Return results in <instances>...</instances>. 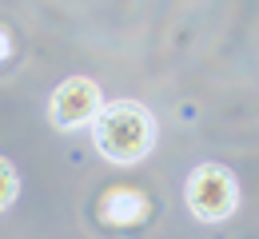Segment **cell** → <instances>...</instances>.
I'll list each match as a JSON object with an SVG mask.
<instances>
[{
    "label": "cell",
    "instance_id": "cell-1",
    "mask_svg": "<svg viewBox=\"0 0 259 239\" xmlns=\"http://www.w3.org/2000/svg\"><path fill=\"white\" fill-rule=\"evenodd\" d=\"M92 139L96 152L108 156L112 164H136L152 152L156 144V124L148 116V108L136 100H116L104 104L92 120Z\"/></svg>",
    "mask_w": 259,
    "mask_h": 239
},
{
    "label": "cell",
    "instance_id": "cell-2",
    "mask_svg": "<svg viewBox=\"0 0 259 239\" xmlns=\"http://www.w3.org/2000/svg\"><path fill=\"white\" fill-rule=\"evenodd\" d=\"M184 196H188V207H192L195 219L220 223V219H227V215L235 211V204H239V183H235V175H231L224 164H199V168L188 175Z\"/></svg>",
    "mask_w": 259,
    "mask_h": 239
},
{
    "label": "cell",
    "instance_id": "cell-3",
    "mask_svg": "<svg viewBox=\"0 0 259 239\" xmlns=\"http://www.w3.org/2000/svg\"><path fill=\"white\" fill-rule=\"evenodd\" d=\"M100 108H104L100 84H96V80H88V76H72V80H64V84L52 92L48 116H52V124H56V128L72 132V128L92 124Z\"/></svg>",
    "mask_w": 259,
    "mask_h": 239
},
{
    "label": "cell",
    "instance_id": "cell-4",
    "mask_svg": "<svg viewBox=\"0 0 259 239\" xmlns=\"http://www.w3.org/2000/svg\"><path fill=\"white\" fill-rule=\"evenodd\" d=\"M144 215H148V196L136 192V187H112L100 200V219L112 223V227H132Z\"/></svg>",
    "mask_w": 259,
    "mask_h": 239
},
{
    "label": "cell",
    "instance_id": "cell-5",
    "mask_svg": "<svg viewBox=\"0 0 259 239\" xmlns=\"http://www.w3.org/2000/svg\"><path fill=\"white\" fill-rule=\"evenodd\" d=\"M16 192H20V179H16V168L0 156V211L16 200Z\"/></svg>",
    "mask_w": 259,
    "mask_h": 239
},
{
    "label": "cell",
    "instance_id": "cell-6",
    "mask_svg": "<svg viewBox=\"0 0 259 239\" xmlns=\"http://www.w3.org/2000/svg\"><path fill=\"white\" fill-rule=\"evenodd\" d=\"M8 52H12V44H8V32H4V28H0V60H4V56H8Z\"/></svg>",
    "mask_w": 259,
    "mask_h": 239
}]
</instances>
